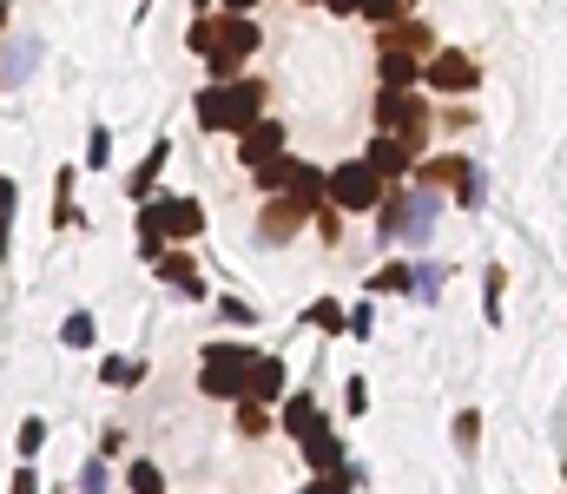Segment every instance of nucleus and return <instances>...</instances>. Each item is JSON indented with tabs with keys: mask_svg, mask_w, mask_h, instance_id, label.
Masks as SVG:
<instances>
[{
	"mask_svg": "<svg viewBox=\"0 0 567 494\" xmlns=\"http://www.w3.org/2000/svg\"><path fill=\"white\" fill-rule=\"evenodd\" d=\"M304 211H317V205H310V198H297V192H291V198H271V205H265V218H258V237H265V244L297 237V231H304Z\"/></svg>",
	"mask_w": 567,
	"mask_h": 494,
	"instance_id": "7",
	"label": "nucleus"
},
{
	"mask_svg": "<svg viewBox=\"0 0 567 494\" xmlns=\"http://www.w3.org/2000/svg\"><path fill=\"white\" fill-rule=\"evenodd\" d=\"M237 429H245V435H265L271 422H265V408H258V402H237Z\"/></svg>",
	"mask_w": 567,
	"mask_h": 494,
	"instance_id": "21",
	"label": "nucleus"
},
{
	"mask_svg": "<svg viewBox=\"0 0 567 494\" xmlns=\"http://www.w3.org/2000/svg\"><path fill=\"white\" fill-rule=\"evenodd\" d=\"M423 73H429V87H436V93H468L475 79H481L468 53H436V60H429Z\"/></svg>",
	"mask_w": 567,
	"mask_h": 494,
	"instance_id": "8",
	"label": "nucleus"
},
{
	"mask_svg": "<svg viewBox=\"0 0 567 494\" xmlns=\"http://www.w3.org/2000/svg\"><path fill=\"white\" fill-rule=\"evenodd\" d=\"M376 126H383L389 139H402L410 152H416V145L429 139V113H423V106H416L410 93H383V106H376Z\"/></svg>",
	"mask_w": 567,
	"mask_h": 494,
	"instance_id": "5",
	"label": "nucleus"
},
{
	"mask_svg": "<svg viewBox=\"0 0 567 494\" xmlns=\"http://www.w3.org/2000/svg\"><path fill=\"white\" fill-rule=\"evenodd\" d=\"M331 198H337V205H350V211H376V205H383V179L370 172V158L337 165V172H331Z\"/></svg>",
	"mask_w": 567,
	"mask_h": 494,
	"instance_id": "6",
	"label": "nucleus"
},
{
	"mask_svg": "<svg viewBox=\"0 0 567 494\" xmlns=\"http://www.w3.org/2000/svg\"><path fill=\"white\" fill-rule=\"evenodd\" d=\"M205 231V211L192 198H158L139 211V244H145V258H166V237H198Z\"/></svg>",
	"mask_w": 567,
	"mask_h": 494,
	"instance_id": "3",
	"label": "nucleus"
},
{
	"mask_svg": "<svg viewBox=\"0 0 567 494\" xmlns=\"http://www.w3.org/2000/svg\"><path fill=\"white\" fill-rule=\"evenodd\" d=\"M284 429H291L297 442H310V435L323 429V416H317V402H310V395H291V402H284Z\"/></svg>",
	"mask_w": 567,
	"mask_h": 494,
	"instance_id": "13",
	"label": "nucleus"
},
{
	"mask_svg": "<svg viewBox=\"0 0 567 494\" xmlns=\"http://www.w3.org/2000/svg\"><path fill=\"white\" fill-rule=\"evenodd\" d=\"M310 323H317V329H344V310H337V303H331V297H323V303H317V310H310Z\"/></svg>",
	"mask_w": 567,
	"mask_h": 494,
	"instance_id": "22",
	"label": "nucleus"
},
{
	"mask_svg": "<svg viewBox=\"0 0 567 494\" xmlns=\"http://www.w3.org/2000/svg\"><path fill=\"white\" fill-rule=\"evenodd\" d=\"M278 145H284V126H278V119H258L245 139H237V158L265 172V165H278Z\"/></svg>",
	"mask_w": 567,
	"mask_h": 494,
	"instance_id": "9",
	"label": "nucleus"
},
{
	"mask_svg": "<svg viewBox=\"0 0 567 494\" xmlns=\"http://www.w3.org/2000/svg\"><path fill=\"white\" fill-rule=\"evenodd\" d=\"M60 224H73V172H60V205H53Z\"/></svg>",
	"mask_w": 567,
	"mask_h": 494,
	"instance_id": "23",
	"label": "nucleus"
},
{
	"mask_svg": "<svg viewBox=\"0 0 567 494\" xmlns=\"http://www.w3.org/2000/svg\"><path fill=\"white\" fill-rule=\"evenodd\" d=\"M304 455H310V468H317V474H337V468H344V442H337L331 429H317V435L304 442Z\"/></svg>",
	"mask_w": 567,
	"mask_h": 494,
	"instance_id": "11",
	"label": "nucleus"
},
{
	"mask_svg": "<svg viewBox=\"0 0 567 494\" xmlns=\"http://www.w3.org/2000/svg\"><path fill=\"white\" fill-rule=\"evenodd\" d=\"M304 494H350V481H344V474H317Z\"/></svg>",
	"mask_w": 567,
	"mask_h": 494,
	"instance_id": "24",
	"label": "nucleus"
},
{
	"mask_svg": "<svg viewBox=\"0 0 567 494\" xmlns=\"http://www.w3.org/2000/svg\"><path fill=\"white\" fill-rule=\"evenodd\" d=\"M139 376H145L139 363H126V356H106V382H113V389H126V382H139Z\"/></svg>",
	"mask_w": 567,
	"mask_h": 494,
	"instance_id": "19",
	"label": "nucleus"
},
{
	"mask_svg": "<svg viewBox=\"0 0 567 494\" xmlns=\"http://www.w3.org/2000/svg\"><path fill=\"white\" fill-rule=\"evenodd\" d=\"M258 106H265L258 79H237V87H205V93H198V126H205V132H252V126H258Z\"/></svg>",
	"mask_w": 567,
	"mask_h": 494,
	"instance_id": "2",
	"label": "nucleus"
},
{
	"mask_svg": "<svg viewBox=\"0 0 567 494\" xmlns=\"http://www.w3.org/2000/svg\"><path fill=\"white\" fill-rule=\"evenodd\" d=\"M198 363H205V369H198V389H205V395H218V402L252 395V369H258L252 350H237V343H211Z\"/></svg>",
	"mask_w": 567,
	"mask_h": 494,
	"instance_id": "4",
	"label": "nucleus"
},
{
	"mask_svg": "<svg viewBox=\"0 0 567 494\" xmlns=\"http://www.w3.org/2000/svg\"><path fill=\"white\" fill-rule=\"evenodd\" d=\"M192 53L218 73V87H237V66L258 53V27L237 14H198L192 21Z\"/></svg>",
	"mask_w": 567,
	"mask_h": 494,
	"instance_id": "1",
	"label": "nucleus"
},
{
	"mask_svg": "<svg viewBox=\"0 0 567 494\" xmlns=\"http://www.w3.org/2000/svg\"><path fill=\"white\" fill-rule=\"evenodd\" d=\"M383 53H410V60H416V53H429V27H416V21H410L402 34H383Z\"/></svg>",
	"mask_w": 567,
	"mask_h": 494,
	"instance_id": "15",
	"label": "nucleus"
},
{
	"mask_svg": "<svg viewBox=\"0 0 567 494\" xmlns=\"http://www.w3.org/2000/svg\"><path fill=\"white\" fill-rule=\"evenodd\" d=\"M271 395H284V363H278V356H258V369H252V395H245V402L265 408Z\"/></svg>",
	"mask_w": 567,
	"mask_h": 494,
	"instance_id": "12",
	"label": "nucleus"
},
{
	"mask_svg": "<svg viewBox=\"0 0 567 494\" xmlns=\"http://www.w3.org/2000/svg\"><path fill=\"white\" fill-rule=\"evenodd\" d=\"M158 277H166V284H179L185 297H198L205 284H198V271H192V258L185 251H166V258H158Z\"/></svg>",
	"mask_w": 567,
	"mask_h": 494,
	"instance_id": "14",
	"label": "nucleus"
},
{
	"mask_svg": "<svg viewBox=\"0 0 567 494\" xmlns=\"http://www.w3.org/2000/svg\"><path fill=\"white\" fill-rule=\"evenodd\" d=\"M166 158H172L166 145H152V158L139 165V172H132V192H152V179H158V165H166Z\"/></svg>",
	"mask_w": 567,
	"mask_h": 494,
	"instance_id": "18",
	"label": "nucleus"
},
{
	"mask_svg": "<svg viewBox=\"0 0 567 494\" xmlns=\"http://www.w3.org/2000/svg\"><path fill=\"white\" fill-rule=\"evenodd\" d=\"M14 494H40V487H34V474H27V468H21V474H14Z\"/></svg>",
	"mask_w": 567,
	"mask_h": 494,
	"instance_id": "26",
	"label": "nucleus"
},
{
	"mask_svg": "<svg viewBox=\"0 0 567 494\" xmlns=\"http://www.w3.org/2000/svg\"><path fill=\"white\" fill-rule=\"evenodd\" d=\"M40 442H47V429H40V422H27V429H21V455H34Z\"/></svg>",
	"mask_w": 567,
	"mask_h": 494,
	"instance_id": "25",
	"label": "nucleus"
},
{
	"mask_svg": "<svg viewBox=\"0 0 567 494\" xmlns=\"http://www.w3.org/2000/svg\"><path fill=\"white\" fill-rule=\"evenodd\" d=\"M291 179H297V165H284V158H278V165H265V172H258V185H265V192H284Z\"/></svg>",
	"mask_w": 567,
	"mask_h": 494,
	"instance_id": "20",
	"label": "nucleus"
},
{
	"mask_svg": "<svg viewBox=\"0 0 567 494\" xmlns=\"http://www.w3.org/2000/svg\"><path fill=\"white\" fill-rule=\"evenodd\" d=\"M376 66H383V87H389V93H402V87L416 79V60H410V53H383Z\"/></svg>",
	"mask_w": 567,
	"mask_h": 494,
	"instance_id": "16",
	"label": "nucleus"
},
{
	"mask_svg": "<svg viewBox=\"0 0 567 494\" xmlns=\"http://www.w3.org/2000/svg\"><path fill=\"white\" fill-rule=\"evenodd\" d=\"M126 481H132V494H166V474H158L152 461H132V468H126Z\"/></svg>",
	"mask_w": 567,
	"mask_h": 494,
	"instance_id": "17",
	"label": "nucleus"
},
{
	"mask_svg": "<svg viewBox=\"0 0 567 494\" xmlns=\"http://www.w3.org/2000/svg\"><path fill=\"white\" fill-rule=\"evenodd\" d=\"M410 158H416L410 145H402V139H389V132H383V139L370 145V172H376V179H396V172H410Z\"/></svg>",
	"mask_w": 567,
	"mask_h": 494,
	"instance_id": "10",
	"label": "nucleus"
}]
</instances>
